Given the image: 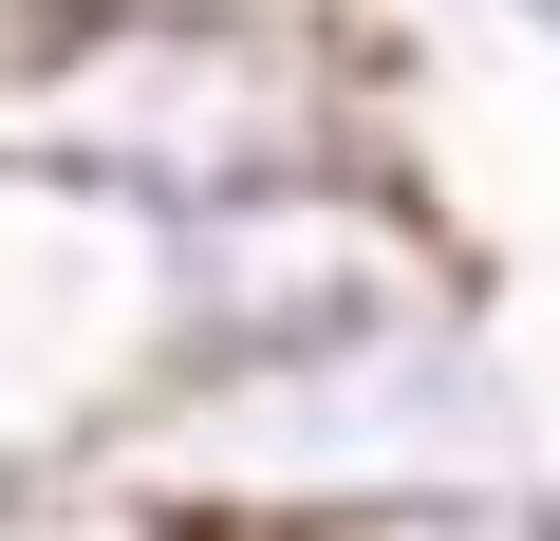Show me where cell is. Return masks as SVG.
Returning a JSON list of instances; mask_svg holds the SVG:
<instances>
[{
	"label": "cell",
	"instance_id": "cell-4",
	"mask_svg": "<svg viewBox=\"0 0 560 541\" xmlns=\"http://www.w3.org/2000/svg\"><path fill=\"white\" fill-rule=\"evenodd\" d=\"M318 541H560V467H541V485H448V504H374V522H318Z\"/></svg>",
	"mask_w": 560,
	"mask_h": 541
},
{
	"label": "cell",
	"instance_id": "cell-7",
	"mask_svg": "<svg viewBox=\"0 0 560 541\" xmlns=\"http://www.w3.org/2000/svg\"><path fill=\"white\" fill-rule=\"evenodd\" d=\"M38 20H150V0H38Z\"/></svg>",
	"mask_w": 560,
	"mask_h": 541
},
{
	"label": "cell",
	"instance_id": "cell-1",
	"mask_svg": "<svg viewBox=\"0 0 560 541\" xmlns=\"http://www.w3.org/2000/svg\"><path fill=\"white\" fill-rule=\"evenodd\" d=\"M560 467V392L504 337V299H430L318 355H261V374H168L113 392L75 430V504L168 522V541H318L374 504H448V485H541Z\"/></svg>",
	"mask_w": 560,
	"mask_h": 541
},
{
	"label": "cell",
	"instance_id": "cell-2",
	"mask_svg": "<svg viewBox=\"0 0 560 541\" xmlns=\"http://www.w3.org/2000/svg\"><path fill=\"white\" fill-rule=\"evenodd\" d=\"M393 57L355 0H150L57 20L0 75V187L75 224H187L300 168H393Z\"/></svg>",
	"mask_w": 560,
	"mask_h": 541
},
{
	"label": "cell",
	"instance_id": "cell-5",
	"mask_svg": "<svg viewBox=\"0 0 560 541\" xmlns=\"http://www.w3.org/2000/svg\"><path fill=\"white\" fill-rule=\"evenodd\" d=\"M486 20H504V38H523V57H560V0H486Z\"/></svg>",
	"mask_w": 560,
	"mask_h": 541
},
{
	"label": "cell",
	"instance_id": "cell-3",
	"mask_svg": "<svg viewBox=\"0 0 560 541\" xmlns=\"http://www.w3.org/2000/svg\"><path fill=\"white\" fill-rule=\"evenodd\" d=\"M430 299H486L448 187L411 150L393 168H300V187L131 224V392L261 374V355H318V337H374V318H430Z\"/></svg>",
	"mask_w": 560,
	"mask_h": 541
},
{
	"label": "cell",
	"instance_id": "cell-6",
	"mask_svg": "<svg viewBox=\"0 0 560 541\" xmlns=\"http://www.w3.org/2000/svg\"><path fill=\"white\" fill-rule=\"evenodd\" d=\"M38 38H57V20H38V0H0V75H20V57H38Z\"/></svg>",
	"mask_w": 560,
	"mask_h": 541
}]
</instances>
